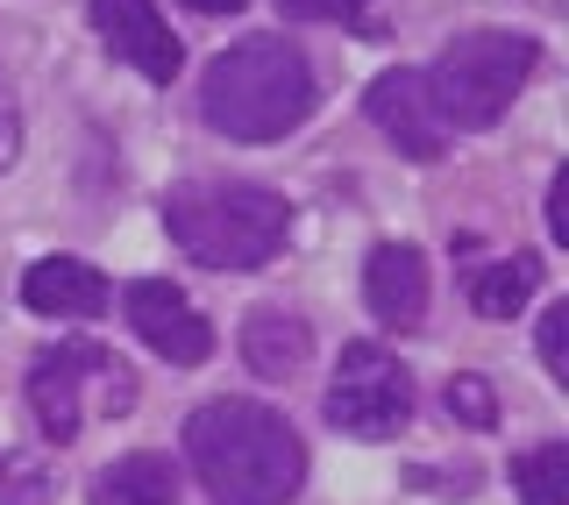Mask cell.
Masks as SVG:
<instances>
[{
    "mask_svg": "<svg viewBox=\"0 0 569 505\" xmlns=\"http://www.w3.org/2000/svg\"><path fill=\"white\" fill-rule=\"evenodd\" d=\"M186 456L213 505H284L307 477V448L292 420L257 399H207L186 420Z\"/></svg>",
    "mask_w": 569,
    "mask_h": 505,
    "instance_id": "6da1fadb",
    "label": "cell"
},
{
    "mask_svg": "<svg viewBox=\"0 0 569 505\" xmlns=\"http://www.w3.org/2000/svg\"><path fill=\"white\" fill-rule=\"evenodd\" d=\"M320 86L313 65L292 36H249V43L221 50L200 79V115L213 136L228 142H278L313 115Z\"/></svg>",
    "mask_w": 569,
    "mask_h": 505,
    "instance_id": "7a4b0ae2",
    "label": "cell"
},
{
    "mask_svg": "<svg viewBox=\"0 0 569 505\" xmlns=\"http://www.w3.org/2000/svg\"><path fill=\"white\" fill-rule=\"evenodd\" d=\"M164 228L207 270H263L292 236V207L249 178H186L164 192Z\"/></svg>",
    "mask_w": 569,
    "mask_h": 505,
    "instance_id": "3957f363",
    "label": "cell"
},
{
    "mask_svg": "<svg viewBox=\"0 0 569 505\" xmlns=\"http://www.w3.org/2000/svg\"><path fill=\"white\" fill-rule=\"evenodd\" d=\"M533 65H541L533 36L470 29V36H456V43L435 58V71H420V79H427V100H435L441 129H491V121L512 107V93L527 86Z\"/></svg>",
    "mask_w": 569,
    "mask_h": 505,
    "instance_id": "277c9868",
    "label": "cell"
},
{
    "mask_svg": "<svg viewBox=\"0 0 569 505\" xmlns=\"http://www.w3.org/2000/svg\"><path fill=\"white\" fill-rule=\"evenodd\" d=\"M86 392L100 399V413H129L136 406V377L114 349L100 341H58L29 364V406H36V427L43 442H79L86 427Z\"/></svg>",
    "mask_w": 569,
    "mask_h": 505,
    "instance_id": "5b68a950",
    "label": "cell"
},
{
    "mask_svg": "<svg viewBox=\"0 0 569 505\" xmlns=\"http://www.w3.org/2000/svg\"><path fill=\"white\" fill-rule=\"evenodd\" d=\"M413 413V377H406L399 356H385L378 341H349L342 364H335V385H328V420L356 442H385L406 427Z\"/></svg>",
    "mask_w": 569,
    "mask_h": 505,
    "instance_id": "8992f818",
    "label": "cell"
},
{
    "mask_svg": "<svg viewBox=\"0 0 569 505\" xmlns=\"http://www.w3.org/2000/svg\"><path fill=\"white\" fill-rule=\"evenodd\" d=\"M121 306H129V328L150 341L164 364H207L213 356V328L192 314V299L178 293L171 278H136L129 293H121Z\"/></svg>",
    "mask_w": 569,
    "mask_h": 505,
    "instance_id": "52a82bcc",
    "label": "cell"
},
{
    "mask_svg": "<svg viewBox=\"0 0 569 505\" xmlns=\"http://www.w3.org/2000/svg\"><path fill=\"white\" fill-rule=\"evenodd\" d=\"M370 121L399 142L413 165H435L441 157V142H449V129H441V115H435V100H427V79L420 71H385L378 86H370Z\"/></svg>",
    "mask_w": 569,
    "mask_h": 505,
    "instance_id": "ba28073f",
    "label": "cell"
},
{
    "mask_svg": "<svg viewBox=\"0 0 569 505\" xmlns=\"http://www.w3.org/2000/svg\"><path fill=\"white\" fill-rule=\"evenodd\" d=\"M93 29L121 65L142 71V79H157V86L178 79V36L157 22L150 0H93Z\"/></svg>",
    "mask_w": 569,
    "mask_h": 505,
    "instance_id": "9c48e42d",
    "label": "cell"
},
{
    "mask_svg": "<svg viewBox=\"0 0 569 505\" xmlns=\"http://www.w3.org/2000/svg\"><path fill=\"white\" fill-rule=\"evenodd\" d=\"M363 299L385 328H420L427 314V257L413 242H378L363 264Z\"/></svg>",
    "mask_w": 569,
    "mask_h": 505,
    "instance_id": "30bf717a",
    "label": "cell"
},
{
    "mask_svg": "<svg viewBox=\"0 0 569 505\" xmlns=\"http://www.w3.org/2000/svg\"><path fill=\"white\" fill-rule=\"evenodd\" d=\"M22 299H29V314H50V320H93L107 314V278L93 264H79V257H43V264H29V278H22Z\"/></svg>",
    "mask_w": 569,
    "mask_h": 505,
    "instance_id": "8fae6325",
    "label": "cell"
},
{
    "mask_svg": "<svg viewBox=\"0 0 569 505\" xmlns=\"http://www.w3.org/2000/svg\"><path fill=\"white\" fill-rule=\"evenodd\" d=\"M307 349H313L307 320L284 314V306H257V314L242 320V356H249L257 377H292L299 364H307Z\"/></svg>",
    "mask_w": 569,
    "mask_h": 505,
    "instance_id": "7c38bea8",
    "label": "cell"
},
{
    "mask_svg": "<svg viewBox=\"0 0 569 505\" xmlns=\"http://www.w3.org/2000/svg\"><path fill=\"white\" fill-rule=\"evenodd\" d=\"M93 505H178V463L142 448V456H121L93 477Z\"/></svg>",
    "mask_w": 569,
    "mask_h": 505,
    "instance_id": "4fadbf2b",
    "label": "cell"
},
{
    "mask_svg": "<svg viewBox=\"0 0 569 505\" xmlns=\"http://www.w3.org/2000/svg\"><path fill=\"white\" fill-rule=\"evenodd\" d=\"M533 285H541V264L533 257H491V264L470 270V306L485 320H512L533 299Z\"/></svg>",
    "mask_w": 569,
    "mask_h": 505,
    "instance_id": "5bb4252c",
    "label": "cell"
},
{
    "mask_svg": "<svg viewBox=\"0 0 569 505\" xmlns=\"http://www.w3.org/2000/svg\"><path fill=\"white\" fill-rule=\"evenodd\" d=\"M512 492L527 505H569V442H541L512 456Z\"/></svg>",
    "mask_w": 569,
    "mask_h": 505,
    "instance_id": "9a60e30c",
    "label": "cell"
},
{
    "mask_svg": "<svg viewBox=\"0 0 569 505\" xmlns=\"http://www.w3.org/2000/svg\"><path fill=\"white\" fill-rule=\"evenodd\" d=\"M50 477L36 456H0V505H43Z\"/></svg>",
    "mask_w": 569,
    "mask_h": 505,
    "instance_id": "2e32d148",
    "label": "cell"
},
{
    "mask_svg": "<svg viewBox=\"0 0 569 505\" xmlns=\"http://www.w3.org/2000/svg\"><path fill=\"white\" fill-rule=\"evenodd\" d=\"M541 364L556 370V385H569V299H556L541 314Z\"/></svg>",
    "mask_w": 569,
    "mask_h": 505,
    "instance_id": "e0dca14e",
    "label": "cell"
},
{
    "mask_svg": "<svg viewBox=\"0 0 569 505\" xmlns=\"http://www.w3.org/2000/svg\"><path fill=\"white\" fill-rule=\"evenodd\" d=\"M449 413H456V420H470V427H491L498 420L491 385H485V377H449Z\"/></svg>",
    "mask_w": 569,
    "mask_h": 505,
    "instance_id": "ac0fdd59",
    "label": "cell"
},
{
    "mask_svg": "<svg viewBox=\"0 0 569 505\" xmlns=\"http://www.w3.org/2000/svg\"><path fill=\"white\" fill-rule=\"evenodd\" d=\"M370 0H278L284 22H363Z\"/></svg>",
    "mask_w": 569,
    "mask_h": 505,
    "instance_id": "d6986e66",
    "label": "cell"
},
{
    "mask_svg": "<svg viewBox=\"0 0 569 505\" xmlns=\"http://www.w3.org/2000/svg\"><path fill=\"white\" fill-rule=\"evenodd\" d=\"M14 150H22V107H14L8 79H0V171L14 165Z\"/></svg>",
    "mask_w": 569,
    "mask_h": 505,
    "instance_id": "ffe728a7",
    "label": "cell"
},
{
    "mask_svg": "<svg viewBox=\"0 0 569 505\" xmlns=\"http://www.w3.org/2000/svg\"><path fill=\"white\" fill-rule=\"evenodd\" d=\"M548 236L569 242V165L556 171V186H548Z\"/></svg>",
    "mask_w": 569,
    "mask_h": 505,
    "instance_id": "44dd1931",
    "label": "cell"
},
{
    "mask_svg": "<svg viewBox=\"0 0 569 505\" xmlns=\"http://www.w3.org/2000/svg\"><path fill=\"white\" fill-rule=\"evenodd\" d=\"M186 8H200V14H236L242 0H186Z\"/></svg>",
    "mask_w": 569,
    "mask_h": 505,
    "instance_id": "7402d4cb",
    "label": "cell"
}]
</instances>
